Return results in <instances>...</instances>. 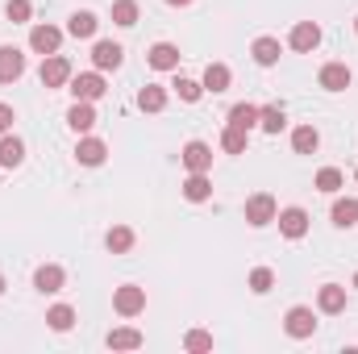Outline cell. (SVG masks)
Wrapping results in <instances>:
<instances>
[{
	"mask_svg": "<svg viewBox=\"0 0 358 354\" xmlns=\"http://www.w3.org/2000/svg\"><path fill=\"white\" fill-rule=\"evenodd\" d=\"M250 55H255V63H259V67H275V63H279V55H283V46H279V38H255Z\"/></svg>",
	"mask_w": 358,
	"mask_h": 354,
	"instance_id": "ffe728a7",
	"label": "cell"
},
{
	"mask_svg": "<svg viewBox=\"0 0 358 354\" xmlns=\"http://www.w3.org/2000/svg\"><path fill=\"white\" fill-rule=\"evenodd\" d=\"M355 179H358V167H355Z\"/></svg>",
	"mask_w": 358,
	"mask_h": 354,
	"instance_id": "7bdbcfd3",
	"label": "cell"
},
{
	"mask_svg": "<svg viewBox=\"0 0 358 354\" xmlns=\"http://www.w3.org/2000/svg\"><path fill=\"white\" fill-rule=\"evenodd\" d=\"M275 213H279V208H275V196H271V192H259V196H250V200H246V221H250L255 229L271 225V221H275Z\"/></svg>",
	"mask_w": 358,
	"mask_h": 354,
	"instance_id": "277c9868",
	"label": "cell"
},
{
	"mask_svg": "<svg viewBox=\"0 0 358 354\" xmlns=\"http://www.w3.org/2000/svg\"><path fill=\"white\" fill-rule=\"evenodd\" d=\"M334 225L338 229L358 225V200H334Z\"/></svg>",
	"mask_w": 358,
	"mask_h": 354,
	"instance_id": "83f0119b",
	"label": "cell"
},
{
	"mask_svg": "<svg viewBox=\"0 0 358 354\" xmlns=\"http://www.w3.org/2000/svg\"><path fill=\"white\" fill-rule=\"evenodd\" d=\"M275 221H279V234L292 238V242L308 234V213L304 208H283V213H275Z\"/></svg>",
	"mask_w": 358,
	"mask_h": 354,
	"instance_id": "ba28073f",
	"label": "cell"
},
{
	"mask_svg": "<svg viewBox=\"0 0 358 354\" xmlns=\"http://www.w3.org/2000/svg\"><path fill=\"white\" fill-rule=\"evenodd\" d=\"M229 80H234V76H229V67H225V63H208L200 84H204L208 92H225V88H229Z\"/></svg>",
	"mask_w": 358,
	"mask_h": 354,
	"instance_id": "cb8c5ba5",
	"label": "cell"
},
{
	"mask_svg": "<svg viewBox=\"0 0 358 354\" xmlns=\"http://www.w3.org/2000/svg\"><path fill=\"white\" fill-rule=\"evenodd\" d=\"M38 80H42V88H63V84H71V63L63 55H46Z\"/></svg>",
	"mask_w": 358,
	"mask_h": 354,
	"instance_id": "7a4b0ae2",
	"label": "cell"
},
{
	"mask_svg": "<svg viewBox=\"0 0 358 354\" xmlns=\"http://www.w3.org/2000/svg\"><path fill=\"white\" fill-rule=\"evenodd\" d=\"M29 46H34L38 55H59L63 29H55V25H34V29H29Z\"/></svg>",
	"mask_w": 358,
	"mask_h": 354,
	"instance_id": "52a82bcc",
	"label": "cell"
},
{
	"mask_svg": "<svg viewBox=\"0 0 358 354\" xmlns=\"http://www.w3.org/2000/svg\"><path fill=\"white\" fill-rule=\"evenodd\" d=\"M355 29H358V17H355Z\"/></svg>",
	"mask_w": 358,
	"mask_h": 354,
	"instance_id": "b9f144b4",
	"label": "cell"
},
{
	"mask_svg": "<svg viewBox=\"0 0 358 354\" xmlns=\"http://www.w3.org/2000/svg\"><path fill=\"white\" fill-rule=\"evenodd\" d=\"M63 283H67V271L59 263H46L34 271V288L42 292V296H55V292H63Z\"/></svg>",
	"mask_w": 358,
	"mask_h": 354,
	"instance_id": "8992f818",
	"label": "cell"
},
{
	"mask_svg": "<svg viewBox=\"0 0 358 354\" xmlns=\"http://www.w3.org/2000/svg\"><path fill=\"white\" fill-rule=\"evenodd\" d=\"M29 13H34V4H29V0H8V4H4V17H8L13 25H25V21H29Z\"/></svg>",
	"mask_w": 358,
	"mask_h": 354,
	"instance_id": "e575fe53",
	"label": "cell"
},
{
	"mask_svg": "<svg viewBox=\"0 0 358 354\" xmlns=\"http://www.w3.org/2000/svg\"><path fill=\"white\" fill-rule=\"evenodd\" d=\"M229 125H238V129L250 134V129L259 125V108H255V104H234V108H229Z\"/></svg>",
	"mask_w": 358,
	"mask_h": 354,
	"instance_id": "484cf974",
	"label": "cell"
},
{
	"mask_svg": "<svg viewBox=\"0 0 358 354\" xmlns=\"http://www.w3.org/2000/svg\"><path fill=\"white\" fill-rule=\"evenodd\" d=\"M121 59H125V50H121L117 42H96V46H92V63H96V71H117Z\"/></svg>",
	"mask_w": 358,
	"mask_h": 354,
	"instance_id": "7c38bea8",
	"label": "cell"
},
{
	"mask_svg": "<svg viewBox=\"0 0 358 354\" xmlns=\"http://www.w3.org/2000/svg\"><path fill=\"white\" fill-rule=\"evenodd\" d=\"M108 346H113V351H138V346H142V334H138V330H113V334H108Z\"/></svg>",
	"mask_w": 358,
	"mask_h": 354,
	"instance_id": "f546056e",
	"label": "cell"
},
{
	"mask_svg": "<svg viewBox=\"0 0 358 354\" xmlns=\"http://www.w3.org/2000/svg\"><path fill=\"white\" fill-rule=\"evenodd\" d=\"M287 46H292V50H300V55L317 50V46H321V25H317V21H300V25L287 34Z\"/></svg>",
	"mask_w": 358,
	"mask_h": 354,
	"instance_id": "5b68a950",
	"label": "cell"
},
{
	"mask_svg": "<svg viewBox=\"0 0 358 354\" xmlns=\"http://www.w3.org/2000/svg\"><path fill=\"white\" fill-rule=\"evenodd\" d=\"M176 92H179V100L196 104V100H200V92H204V84H196V80H179V84H176Z\"/></svg>",
	"mask_w": 358,
	"mask_h": 354,
	"instance_id": "8d00e7d4",
	"label": "cell"
},
{
	"mask_svg": "<svg viewBox=\"0 0 358 354\" xmlns=\"http://www.w3.org/2000/svg\"><path fill=\"white\" fill-rule=\"evenodd\" d=\"M13 121H17L13 104H0V134H8V129H13Z\"/></svg>",
	"mask_w": 358,
	"mask_h": 354,
	"instance_id": "74e56055",
	"label": "cell"
},
{
	"mask_svg": "<svg viewBox=\"0 0 358 354\" xmlns=\"http://www.w3.org/2000/svg\"><path fill=\"white\" fill-rule=\"evenodd\" d=\"M46 325H50L55 334H67V330L76 325V309H71V304H55V309L46 313Z\"/></svg>",
	"mask_w": 358,
	"mask_h": 354,
	"instance_id": "d4e9b609",
	"label": "cell"
},
{
	"mask_svg": "<svg viewBox=\"0 0 358 354\" xmlns=\"http://www.w3.org/2000/svg\"><path fill=\"white\" fill-rule=\"evenodd\" d=\"M350 80H355V76H350L346 63H325V67H321V88L325 92H346Z\"/></svg>",
	"mask_w": 358,
	"mask_h": 354,
	"instance_id": "5bb4252c",
	"label": "cell"
},
{
	"mask_svg": "<svg viewBox=\"0 0 358 354\" xmlns=\"http://www.w3.org/2000/svg\"><path fill=\"white\" fill-rule=\"evenodd\" d=\"M246 129H238V125H225V134H221V150L225 155H246Z\"/></svg>",
	"mask_w": 358,
	"mask_h": 354,
	"instance_id": "4316f807",
	"label": "cell"
},
{
	"mask_svg": "<svg viewBox=\"0 0 358 354\" xmlns=\"http://www.w3.org/2000/svg\"><path fill=\"white\" fill-rule=\"evenodd\" d=\"M179 163H183L187 171H208V167H213V146H208V142H187L183 155H179Z\"/></svg>",
	"mask_w": 358,
	"mask_h": 354,
	"instance_id": "8fae6325",
	"label": "cell"
},
{
	"mask_svg": "<svg viewBox=\"0 0 358 354\" xmlns=\"http://www.w3.org/2000/svg\"><path fill=\"white\" fill-rule=\"evenodd\" d=\"M25 76V55L17 46H0V84H17Z\"/></svg>",
	"mask_w": 358,
	"mask_h": 354,
	"instance_id": "9c48e42d",
	"label": "cell"
},
{
	"mask_svg": "<svg viewBox=\"0 0 358 354\" xmlns=\"http://www.w3.org/2000/svg\"><path fill=\"white\" fill-rule=\"evenodd\" d=\"M71 92H76V100H100L104 96V76L100 71H84V76L71 80Z\"/></svg>",
	"mask_w": 358,
	"mask_h": 354,
	"instance_id": "4fadbf2b",
	"label": "cell"
},
{
	"mask_svg": "<svg viewBox=\"0 0 358 354\" xmlns=\"http://www.w3.org/2000/svg\"><path fill=\"white\" fill-rule=\"evenodd\" d=\"M342 183H346V179H342L338 167H321V171H317V187H321V192H329V196H334Z\"/></svg>",
	"mask_w": 358,
	"mask_h": 354,
	"instance_id": "836d02e7",
	"label": "cell"
},
{
	"mask_svg": "<svg viewBox=\"0 0 358 354\" xmlns=\"http://www.w3.org/2000/svg\"><path fill=\"white\" fill-rule=\"evenodd\" d=\"M287 125V117H283V108L279 104H271V108H259V129H267V134H279Z\"/></svg>",
	"mask_w": 358,
	"mask_h": 354,
	"instance_id": "4dcf8cb0",
	"label": "cell"
},
{
	"mask_svg": "<svg viewBox=\"0 0 358 354\" xmlns=\"http://www.w3.org/2000/svg\"><path fill=\"white\" fill-rule=\"evenodd\" d=\"M113 309H117L121 317H138V313H146V288H138V283H121V288L113 292Z\"/></svg>",
	"mask_w": 358,
	"mask_h": 354,
	"instance_id": "6da1fadb",
	"label": "cell"
},
{
	"mask_svg": "<svg viewBox=\"0 0 358 354\" xmlns=\"http://www.w3.org/2000/svg\"><path fill=\"white\" fill-rule=\"evenodd\" d=\"M67 125H71L76 134H92V125H96V108H92V100H76V104L67 108Z\"/></svg>",
	"mask_w": 358,
	"mask_h": 354,
	"instance_id": "2e32d148",
	"label": "cell"
},
{
	"mask_svg": "<svg viewBox=\"0 0 358 354\" xmlns=\"http://www.w3.org/2000/svg\"><path fill=\"white\" fill-rule=\"evenodd\" d=\"M183 346H187V351H213V334H204V330H192V334L183 338Z\"/></svg>",
	"mask_w": 358,
	"mask_h": 354,
	"instance_id": "d590c367",
	"label": "cell"
},
{
	"mask_svg": "<svg viewBox=\"0 0 358 354\" xmlns=\"http://www.w3.org/2000/svg\"><path fill=\"white\" fill-rule=\"evenodd\" d=\"M355 288H358V275H355Z\"/></svg>",
	"mask_w": 358,
	"mask_h": 354,
	"instance_id": "60d3db41",
	"label": "cell"
},
{
	"mask_svg": "<svg viewBox=\"0 0 358 354\" xmlns=\"http://www.w3.org/2000/svg\"><path fill=\"white\" fill-rule=\"evenodd\" d=\"M317 146H321V134H317L313 125H300V129L292 134V150H296V155H317Z\"/></svg>",
	"mask_w": 358,
	"mask_h": 354,
	"instance_id": "7402d4cb",
	"label": "cell"
},
{
	"mask_svg": "<svg viewBox=\"0 0 358 354\" xmlns=\"http://www.w3.org/2000/svg\"><path fill=\"white\" fill-rule=\"evenodd\" d=\"M167 4H176V8H183V4H192V0H167Z\"/></svg>",
	"mask_w": 358,
	"mask_h": 354,
	"instance_id": "f35d334b",
	"label": "cell"
},
{
	"mask_svg": "<svg viewBox=\"0 0 358 354\" xmlns=\"http://www.w3.org/2000/svg\"><path fill=\"white\" fill-rule=\"evenodd\" d=\"M0 292H4V279H0Z\"/></svg>",
	"mask_w": 358,
	"mask_h": 354,
	"instance_id": "ab89813d",
	"label": "cell"
},
{
	"mask_svg": "<svg viewBox=\"0 0 358 354\" xmlns=\"http://www.w3.org/2000/svg\"><path fill=\"white\" fill-rule=\"evenodd\" d=\"M271 288H275V271H271V267H255V271H250V292H255V296H267Z\"/></svg>",
	"mask_w": 358,
	"mask_h": 354,
	"instance_id": "d6a6232c",
	"label": "cell"
},
{
	"mask_svg": "<svg viewBox=\"0 0 358 354\" xmlns=\"http://www.w3.org/2000/svg\"><path fill=\"white\" fill-rule=\"evenodd\" d=\"M138 108L142 113H163L167 108V92L159 88V84H146V88L138 92Z\"/></svg>",
	"mask_w": 358,
	"mask_h": 354,
	"instance_id": "44dd1931",
	"label": "cell"
},
{
	"mask_svg": "<svg viewBox=\"0 0 358 354\" xmlns=\"http://www.w3.org/2000/svg\"><path fill=\"white\" fill-rule=\"evenodd\" d=\"M146 63H150L155 71H176L179 67V46L176 42H155V46L146 50Z\"/></svg>",
	"mask_w": 358,
	"mask_h": 354,
	"instance_id": "30bf717a",
	"label": "cell"
},
{
	"mask_svg": "<svg viewBox=\"0 0 358 354\" xmlns=\"http://www.w3.org/2000/svg\"><path fill=\"white\" fill-rule=\"evenodd\" d=\"M113 21H117L121 29L138 25V0H117V4H113Z\"/></svg>",
	"mask_w": 358,
	"mask_h": 354,
	"instance_id": "1f68e13d",
	"label": "cell"
},
{
	"mask_svg": "<svg viewBox=\"0 0 358 354\" xmlns=\"http://www.w3.org/2000/svg\"><path fill=\"white\" fill-rule=\"evenodd\" d=\"M76 159H80L84 167H100V163L108 159V146H104L100 138H80V146H76Z\"/></svg>",
	"mask_w": 358,
	"mask_h": 354,
	"instance_id": "ac0fdd59",
	"label": "cell"
},
{
	"mask_svg": "<svg viewBox=\"0 0 358 354\" xmlns=\"http://www.w3.org/2000/svg\"><path fill=\"white\" fill-rule=\"evenodd\" d=\"M25 163V142L13 134H0V167H21Z\"/></svg>",
	"mask_w": 358,
	"mask_h": 354,
	"instance_id": "d6986e66",
	"label": "cell"
},
{
	"mask_svg": "<svg viewBox=\"0 0 358 354\" xmlns=\"http://www.w3.org/2000/svg\"><path fill=\"white\" fill-rule=\"evenodd\" d=\"M317 309L329 313V317H334V313H346V288H342V283H325V288L317 292Z\"/></svg>",
	"mask_w": 358,
	"mask_h": 354,
	"instance_id": "9a60e30c",
	"label": "cell"
},
{
	"mask_svg": "<svg viewBox=\"0 0 358 354\" xmlns=\"http://www.w3.org/2000/svg\"><path fill=\"white\" fill-rule=\"evenodd\" d=\"M104 242H108V250H113V255H125V250L134 246V229H129V225H113Z\"/></svg>",
	"mask_w": 358,
	"mask_h": 354,
	"instance_id": "f1b7e54d",
	"label": "cell"
},
{
	"mask_svg": "<svg viewBox=\"0 0 358 354\" xmlns=\"http://www.w3.org/2000/svg\"><path fill=\"white\" fill-rule=\"evenodd\" d=\"M213 196V183H208V171H192V176L183 179V200H192V204H204Z\"/></svg>",
	"mask_w": 358,
	"mask_h": 354,
	"instance_id": "e0dca14e",
	"label": "cell"
},
{
	"mask_svg": "<svg viewBox=\"0 0 358 354\" xmlns=\"http://www.w3.org/2000/svg\"><path fill=\"white\" fill-rule=\"evenodd\" d=\"M96 13H88V8H80V13H71V21H67V34L71 38H92L96 34Z\"/></svg>",
	"mask_w": 358,
	"mask_h": 354,
	"instance_id": "603a6c76",
	"label": "cell"
},
{
	"mask_svg": "<svg viewBox=\"0 0 358 354\" xmlns=\"http://www.w3.org/2000/svg\"><path fill=\"white\" fill-rule=\"evenodd\" d=\"M283 330H287V338H313L317 334V313L304 309V304H296V309H287Z\"/></svg>",
	"mask_w": 358,
	"mask_h": 354,
	"instance_id": "3957f363",
	"label": "cell"
}]
</instances>
